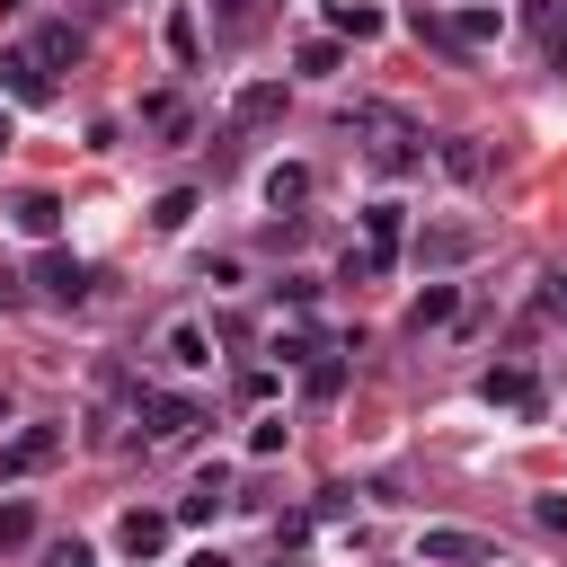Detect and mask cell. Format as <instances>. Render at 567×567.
Instances as JSON below:
<instances>
[{
	"label": "cell",
	"instance_id": "obj_1",
	"mask_svg": "<svg viewBox=\"0 0 567 567\" xmlns=\"http://www.w3.org/2000/svg\"><path fill=\"white\" fill-rule=\"evenodd\" d=\"M346 133H372V159H381L390 177L425 159V151H416V115H408V106H381V97H363V106H346Z\"/></svg>",
	"mask_w": 567,
	"mask_h": 567
},
{
	"label": "cell",
	"instance_id": "obj_2",
	"mask_svg": "<svg viewBox=\"0 0 567 567\" xmlns=\"http://www.w3.org/2000/svg\"><path fill=\"white\" fill-rule=\"evenodd\" d=\"M133 425H151V443H186V434L213 425V416H204V399H186V390H142V399H133Z\"/></svg>",
	"mask_w": 567,
	"mask_h": 567
},
{
	"label": "cell",
	"instance_id": "obj_3",
	"mask_svg": "<svg viewBox=\"0 0 567 567\" xmlns=\"http://www.w3.org/2000/svg\"><path fill=\"white\" fill-rule=\"evenodd\" d=\"M416 35H443V44L478 53V44H496V9H487V0H470V9H452V18H425V9H416Z\"/></svg>",
	"mask_w": 567,
	"mask_h": 567
},
{
	"label": "cell",
	"instance_id": "obj_4",
	"mask_svg": "<svg viewBox=\"0 0 567 567\" xmlns=\"http://www.w3.org/2000/svg\"><path fill=\"white\" fill-rule=\"evenodd\" d=\"M53 461H62V425H27V434L0 443V478H35V470H53Z\"/></svg>",
	"mask_w": 567,
	"mask_h": 567
},
{
	"label": "cell",
	"instance_id": "obj_5",
	"mask_svg": "<svg viewBox=\"0 0 567 567\" xmlns=\"http://www.w3.org/2000/svg\"><path fill=\"white\" fill-rule=\"evenodd\" d=\"M416 558H425V567H487L496 549H487L478 532H461V523H434V532H416Z\"/></svg>",
	"mask_w": 567,
	"mask_h": 567
},
{
	"label": "cell",
	"instance_id": "obj_6",
	"mask_svg": "<svg viewBox=\"0 0 567 567\" xmlns=\"http://www.w3.org/2000/svg\"><path fill=\"white\" fill-rule=\"evenodd\" d=\"M461 257H478V230H470V221L416 230V266H425V275H443V266H461Z\"/></svg>",
	"mask_w": 567,
	"mask_h": 567
},
{
	"label": "cell",
	"instance_id": "obj_7",
	"mask_svg": "<svg viewBox=\"0 0 567 567\" xmlns=\"http://www.w3.org/2000/svg\"><path fill=\"white\" fill-rule=\"evenodd\" d=\"M35 292H44V301H62V310H71V301H89V266H80V257H62V248H44V257H35Z\"/></svg>",
	"mask_w": 567,
	"mask_h": 567
},
{
	"label": "cell",
	"instance_id": "obj_8",
	"mask_svg": "<svg viewBox=\"0 0 567 567\" xmlns=\"http://www.w3.org/2000/svg\"><path fill=\"white\" fill-rule=\"evenodd\" d=\"M478 399H487V408H540V381H532L523 363H487V372H478Z\"/></svg>",
	"mask_w": 567,
	"mask_h": 567
},
{
	"label": "cell",
	"instance_id": "obj_9",
	"mask_svg": "<svg viewBox=\"0 0 567 567\" xmlns=\"http://www.w3.org/2000/svg\"><path fill=\"white\" fill-rule=\"evenodd\" d=\"M0 89H9V97H27V106H44V97H53V71H44L27 44H9V53H0Z\"/></svg>",
	"mask_w": 567,
	"mask_h": 567
},
{
	"label": "cell",
	"instance_id": "obj_10",
	"mask_svg": "<svg viewBox=\"0 0 567 567\" xmlns=\"http://www.w3.org/2000/svg\"><path fill=\"white\" fill-rule=\"evenodd\" d=\"M275 115H284V80H248V89L230 97V124H239V133H257V124H275Z\"/></svg>",
	"mask_w": 567,
	"mask_h": 567
},
{
	"label": "cell",
	"instance_id": "obj_11",
	"mask_svg": "<svg viewBox=\"0 0 567 567\" xmlns=\"http://www.w3.org/2000/svg\"><path fill=\"white\" fill-rule=\"evenodd\" d=\"M221 505H230V470H204V478L177 496V523H213Z\"/></svg>",
	"mask_w": 567,
	"mask_h": 567
},
{
	"label": "cell",
	"instance_id": "obj_12",
	"mask_svg": "<svg viewBox=\"0 0 567 567\" xmlns=\"http://www.w3.org/2000/svg\"><path fill=\"white\" fill-rule=\"evenodd\" d=\"M115 540H124V558H159L168 549V514H124Z\"/></svg>",
	"mask_w": 567,
	"mask_h": 567
},
{
	"label": "cell",
	"instance_id": "obj_13",
	"mask_svg": "<svg viewBox=\"0 0 567 567\" xmlns=\"http://www.w3.org/2000/svg\"><path fill=\"white\" fill-rule=\"evenodd\" d=\"M142 124H151L159 142H186V133H195V106H186V97H142Z\"/></svg>",
	"mask_w": 567,
	"mask_h": 567
},
{
	"label": "cell",
	"instance_id": "obj_14",
	"mask_svg": "<svg viewBox=\"0 0 567 567\" xmlns=\"http://www.w3.org/2000/svg\"><path fill=\"white\" fill-rule=\"evenodd\" d=\"M452 310H461V292H452V284H425V292H416V301H408V328H416V337H425V328H443V319H452Z\"/></svg>",
	"mask_w": 567,
	"mask_h": 567
},
{
	"label": "cell",
	"instance_id": "obj_15",
	"mask_svg": "<svg viewBox=\"0 0 567 567\" xmlns=\"http://www.w3.org/2000/svg\"><path fill=\"white\" fill-rule=\"evenodd\" d=\"M159 346H168V363H177V372H195V363H213V337H204L195 319H177V328H168Z\"/></svg>",
	"mask_w": 567,
	"mask_h": 567
},
{
	"label": "cell",
	"instance_id": "obj_16",
	"mask_svg": "<svg viewBox=\"0 0 567 567\" xmlns=\"http://www.w3.org/2000/svg\"><path fill=\"white\" fill-rule=\"evenodd\" d=\"M301 390H310V399H337V390H346V354H337V346H319V354L301 363Z\"/></svg>",
	"mask_w": 567,
	"mask_h": 567
},
{
	"label": "cell",
	"instance_id": "obj_17",
	"mask_svg": "<svg viewBox=\"0 0 567 567\" xmlns=\"http://www.w3.org/2000/svg\"><path fill=\"white\" fill-rule=\"evenodd\" d=\"M523 18H532V35L549 44V71H567V27H558V0H523Z\"/></svg>",
	"mask_w": 567,
	"mask_h": 567
},
{
	"label": "cell",
	"instance_id": "obj_18",
	"mask_svg": "<svg viewBox=\"0 0 567 567\" xmlns=\"http://www.w3.org/2000/svg\"><path fill=\"white\" fill-rule=\"evenodd\" d=\"M443 177H461V186H478V177H487V151H478L470 133H452V142H443Z\"/></svg>",
	"mask_w": 567,
	"mask_h": 567
},
{
	"label": "cell",
	"instance_id": "obj_19",
	"mask_svg": "<svg viewBox=\"0 0 567 567\" xmlns=\"http://www.w3.org/2000/svg\"><path fill=\"white\" fill-rule=\"evenodd\" d=\"M9 221H18L27 239H53V221H62V204H53L44 186H35V195H18V213H9Z\"/></svg>",
	"mask_w": 567,
	"mask_h": 567
},
{
	"label": "cell",
	"instance_id": "obj_20",
	"mask_svg": "<svg viewBox=\"0 0 567 567\" xmlns=\"http://www.w3.org/2000/svg\"><path fill=\"white\" fill-rule=\"evenodd\" d=\"M27 53H35L44 71H62V62H80V35H71V27H35V44H27Z\"/></svg>",
	"mask_w": 567,
	"mask_h": 567
},
{
	"label": "cell",
	"instance_id": "obj_21",
	"mask_svg": "<svg viewBox=\"0 0 567 567\" xmlns=\"http://www.w3.org/2000/svg\"><path fill=\"white\" fill-rule=\"evenodd\" d=\"M363 239H372V257L390 266V248H399V204H372V213H363Z\"/></svg>",
	"mask_w": 567,
	"mask_h": 567
},
{
	"label": "cell",
	"instance_id": "obj_22",
	"mask_svg": "<svg viewBox=\"0 0 567 567\" xmlns=\"http://www.w3.org/2000/svg\"><path fill=\"white\" fill-rule=\"evenodd\" d=\"M301 195H310V168H275V177H266V204H275V213H292Z\"/></svg>",
	"mask_w": 567,
	"mask_h": 567
},
{
	"label": "cell",
	"instance_id": "obj_23",
	"mask_svg": "<svg viewBox=\"0 0 567 567\" xmlns=\"http://www.w3.org/2000/svg\"><path fill=\"white\" fill-rule=\"evenodd\" d=\"M328 18H337V35H354V44H363V35H381V9H354V0H337Z\"/></svg>",
	"mask_w": 567,
	"mask_h": 567
},
{
	"label": "cell",
	"instance_id": "obj_24",
	"mask_svg": "<svg viewBox=\"0 0 567 567\" xmlns=\"http://www.w3.org/2000/svg\"><path fill=\"white\" fill-rule=\"evenodd\" d=\"M35 540V505H0V549H27Z\"/></svg>",
	"mask_w": 567,
	"mask_h": 567
},
{
	"label": "cell",
	"instance_id": "obj_25",
	"mask_svg": "<svg viewBox=\"0 0 567 567\" xmlns=\"http://www.w3.org/2000/svg\"><path fill=\"white\" fill-rule=\"evenodd\" d=\"M168 53H177V62H195V53H204V35H195V18H186V9L168 18Z\"/></svg>",
	"mask_w": 567,
	"mask_h": 567
},
{
	"label": "cell",
	"instance_id": "obj_26",
	"mask_svg": "<svg viewBox=\"0 0 567 567\" xmlns=\"http://www.w3.org/2000/svg\"><path fill=\"white\" fill-rule=\"evenodd\" d=\"M151 221H159V230H186V221H195V195H186V186H177V195H159V213H151Z\"/></svg>",
	"mask_w": 567,
	"mask_h": 567
},
{
	"label": "cell",
	"instance_id": "obj_27",
	"mask_svg": "<svg viewBox=\"0 0 567 567\" xmlns=\"http://www.w3.org/2000/svg\"><path fill=\"white\" fill-rule=\"evenodd\" d=\"M292 62H301V71H337V44H328V35H310V44L292 53Z\"/></svg>",
	"mask_w": 567,
	"mask_h": 567
},
{
	"label": "cell",
	"instance_id": "obj_28",
	"mask_svg": "<svg viewBox=\"0 0 567 567\" xmlns=\"http://www.w3.org/2000/svg\"><path fill=\"white\" fill-rule=\"evenodd\" d=\"M532 523L540 532H567V496H532Z\"/></svg>",
	"mask_w": 567,
	"mask_h": 567
},
{
	"label": "cell",
	"instance_id": "obj_29",
	"mask_svg": "<svg viewBox=\"0 0 567 567\" xmlns=\"http://www.w3.org/2000/svg\"><path fill=\"white\" fill-rule=\"evenodd\" d=\"M186 567H230V558H221V549H195V558H186Z\"/></svg>",
	"mask_w": 567,
	"mask_h": 567
},
{
	"label": "cell",
	"instance_id": "obj_30",
	"mask_svg": "<svg viewBox=\"0 0 567 567\" xmlns=\"http://www.w3.org/2000/svg\"><path fill=\"white\" fill-rule=\"evenodd\" d=\"M549 301H558V310H567V275H549Z\"/></svg>",
	"mask_w": 567,
	"mask_h": 567
},
{
	"label": "cell",
	"instance_id": "obj_31",
	"mask_svg": "<svg viewBox=\"0 0 567 567\" xmlns=\"http://www.w3.org/2000/svg\"><path fill=\"white\" fill-rule=\"evenodd\" d=\"M9 142H18V133H9V115H0V151H9Z\"/></svg>",
	"mask_w": 567,
	"mask_h": 567
},
{
	"label": "cell",
	"instance_id": "obj_32",
	"mask_svg": "<svg viewBox=\"0 0 567 567\" xmlns=\"http://www.w3.org/2000/svg\"><path fill=\"white\" fill-rule=\"evenodd\" d=\"M275 567H292V558H275Z\"/></svg>",
	"mask_w": 567,
	"mask_h": 567
}]
</instances>
